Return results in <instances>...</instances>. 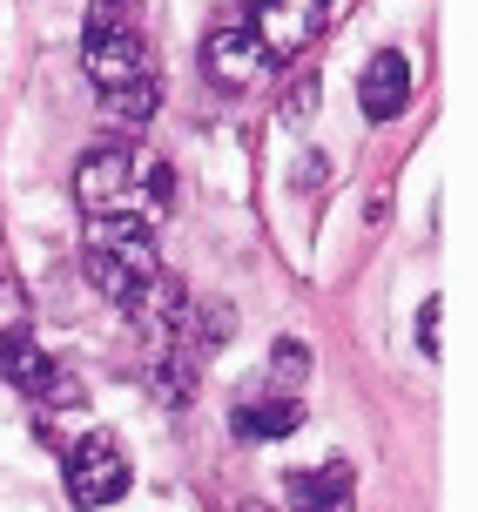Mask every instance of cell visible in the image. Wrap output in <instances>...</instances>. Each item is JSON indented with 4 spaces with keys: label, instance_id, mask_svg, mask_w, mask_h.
Wrapping results in <instances>:
<instances>
[{
    "label": "cell",
    "instance_id": "1",
    "mask_svg": "<svg viewBox=\"0 0 478 512\" xmlns=\"http://www.w3.org/2000/svg\"><path fill=\"white\" fill-rule=\"evenodd\" d=\"M128 324H135V344H142V371H149L155 398L169 411L196 398L202 364L229 344V310L189 297V283L169 277V270L128 304Z\"/></svg>",
    "mask_w": 478,
    "mask_h": 512
},
{
    "label": "cell",
    "instance_id": "2",
    "mask_svg": "<svg viewBox=\"0 0 478 512\" xmlns=\"http://www.w3.org/2000/svg\"><path fill=\"white\" fill-rule=\"evenodd\" d=\"M81 68H88L101 108L115 122H149L155 102H162V81H155L149 41H142V21H135V0H95L88 7Z\"/></svg>",
    "mask_w": 478,
    "mask_h": 512
},
{
    "label": "cell",
    "instance_id": "3",
    "mask_svg": "<svg viewBox=\"0 0 478 512\" xmlns=\"http://www.w3.org/2000/svg\"><path fill=\"white\" fill-rule=\"evenodd\" d=\"M75 203L88 223H162L176 209V169L142 142H101L75 162Z\"/></svg>",
    "mask_w": 478,
    "mask_h": 512
},
{
    "label": "cell",
    "instance_id": "4",
    "mask_svg": "<svg viewBox=\"0 0 478 512\" xmlns=\"http://www.w3.org/2000/svg\"><path fill=\"white\" fill-rule=\"evenodd\" d=\"M81 270L115 310H128L155 277H162V256H155V230L149 223H88L81 230Z\"/></svg>",
    "mask_w": 478,
    "mask_h": 512
},
{
    "label": "cell",
    "instance_id": "5",
    "mask_svg": "<svg viewBox=\"0 0 478 512\" xmlns=\"http://www.w3.org/2000/svg\"><path fill=\"white\" fill-rule=\"evenodd\" d=\"M61 479H68V499H75L81 512H95V506H115L128 492V452H122V438L115 432H81L61 445Z\"/></svg>",
    "mask_w": 478,
    "mask_h": 512
},
{
    "label": "cell",
    "instance_id": "6",
    "mask_svg": "<svg viewBox=\"0 0 478 512\" xmlns=\"http://www.w3.org/2000/svg\"><path fill=\"white\" fill-rule=\"evenodd\" d=\"M0 378L7 384H21L27 398H41L48 411H61V405H81V371L68 358H48L41 344H34V331L27 324H7L0 331Z\"/></svg>",
    "mask_w": 478,
    "mask_h": 512
},
{
    "label": "cell",
    "instance_id": "7",
    "mask_svg": "<svg viewBox=\"0 0 478 512\" xmlns=\"http://www.w3.org/2000/svg\"><path fill=\"white\" fill-rule=\"evenodd\" d=\"M243 27H250L256 48H263V61L283 68V61H297L330 27V0H250L243 7Z\"/></svg>",
    "mask_w": 478,
    "mask_h": 512
},
{
    "label": "cell",
    "instance_id": "8",
    "mask_svg": "<svg viewBox=\"0 0 478 512\" xmlns=\"http://www.w3.org/2000/svg\"><path fill=\"white\" fill-rule=\"evenodd\" d=\"M202 68H209V81L223 95H243V88H256V81L270 75V61H263V48L250 41L243 21H223V27L202 34Z\"/></svg>",
    "mask_w": 478,
    "mask_h": 512
},
{
    "label": "cell",
    "instance_id": "9",
    "mask_svg": "<svg viewBox=\"0 0 478 512\" xmlns=\"http://www.w3.org/2000/svg\"><path fill=\"white\" fill-rule=\"evenodd\" d=\"M357 108L364 122H398L411 108V54L404 48H378L364 68H357Z\"/></svg>",
    "mask_w": 478,
    "mask_h": 512
},
{
    "label": "cell",
    "instance_id": "10",
    "mask_svg": "<svg viewBox=\"0 0 478 512\" xmlns=\"http://www.w3.org/2000/svg\"><path fill=\"white\" fill-rule=\"evenodd\" d=\"M283 499H290V512H357V472L344 459L283 472Z\"/></svg>",
    "mask_w": 478,
    "mask_h": 512
},
{
    "label": "cell",
    "instance_id": "11",
    "mask_svg": "<svg viewBox=\"0 0 478 512\" xmlns=\"http://www.w3.org/2000/svg\"><path fill=\"white\" fill-rule=\"evenodd\" d=\"M303 425V398H283V391H256L229 411V432L243 445H270V438H290Z\"/></svg>",
    "mask_w": 478,
    "mask_h": 512
},
{
    "label": "cell",
    "instance_id": "12",
    "mask_svg": "<svg viewBox=\"0 0 478 512\" xmlns=\"http://www.w3.org/2000/svg\"><path fill=\"white\" fill-rule=\"evenodd\" d=\"M303 378H310V351H303V337H277V344H270V391L297 398Z\"/></svg>",
    "mask_w": 478,
    "mask_h": 512
},
{
    "label": "cell",
    "instance_id": "13",
    "mask_svg": "<svg viewBox=\"0 0 478 512\" xmlns=\"http://www.w3.org/2000/svg\"><path fill=\"white\" fill-rule=\"evenodd\" d=\"M438 317H445V304L425 297V310H418V351H425V358H438Z\"/></svg>",
    "mask_w": 478,
    "mask_h": 512
},
{
    "label": "cell",
    "instance_id": "14",
    "mask_svg": "<svg viewBox=\"0 0 478 512\" xmlns=\"http://www.w3.org/2000/svg\"><path fill=\"white\" fill-rule=\"evenodd\" d=\"M317 108V81H303V88H290V102H283V115H310Z\"/></svg>",
    "mask_w": 478,
    "mask_h": 512
}]
</instances>
